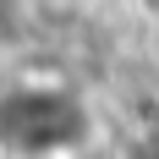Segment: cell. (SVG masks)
<instances>
[{
    "mask_svg": "<svg viewBox=\"0 0 159 159\" xmlns=\"http://www.w3.org/2000/svg\"><path fill=\"white\" fill-rule=\"evenodd\" d=\"M132 6H137V11H143L148 22H159V0H132Z\"/></svg>",
    "mask_w": 159,
    "mask_h": 159,
    "instance_id": "obj_1",
    "label": "cell"
}]
</instances>
